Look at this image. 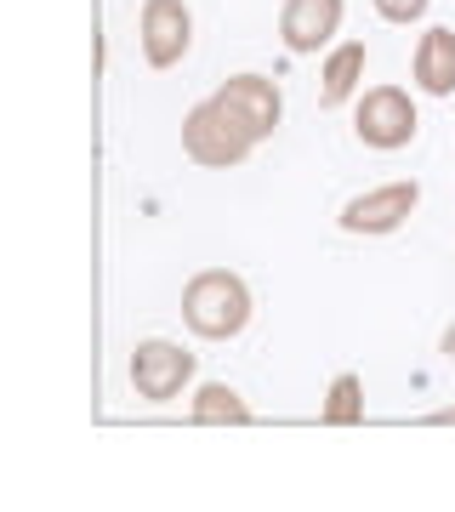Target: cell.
<instances>
[{
	"instance_id": "obj_7",
	"label": "cell",
	"mask_w": 455,
	"mask_h": 512,
	"mask_svg": "<svg viewBox=\"0 0 455 512\" xmlns=\"http://www.w3.org/2000/svg\"><path fill=\"white\" fill-rule=\"evenodd\" d=\"M211 97H217L228 114H234L239 126L251 131L256 143H262V137H273L279 114H285V97H279V86H273L268 74H228V80H222Z\"/></svg>"
},
{
	"instance_id": "obj_3",
	"label": "cell",
	"mask_w": 455,
	"mask_h": 512,
	"mask_svg": "<svg viewBox=\"0 0 455 512\" xmlns=\"http://www.w3.org/2000/svg\"><path fill=\"white\" fill-rule=\"evenodd\" d=\"M194 353L177 348V342H165V336H148L131 348V387H137V399L148 404H171L182 399V387L194 382Z\"/></svg>"
},
{
	"instance_id": "obj_6",
	"label": "cell",
	"mask_w": 455,
	"mask_h": 512,
	"mask_svg": "<svg viewBox=\"0 0 455 512\" xmlns=\"http://www.w3.org/2000/svg\"><path fill=\"white\" fill-rule=\"evenodd\" d=\"M416 205H421V183H410V177H399V183H376V188H364L359 200L342 205V228L347 234H393V228L410 222Z\"/></svg>"
},
{
	"instance_id": "obj_13",
	"label": "cell",
	"mask_w": 455,
	"mask_h": 512,
	"mask_svg": "<svg viewBox=\"0 0 455 512\" xmlns=\"http://www.w3.org/2000/svg\"><path fill=\"white\" fill-rule=\"evenodd\" d=\"M433 0H376V18L382 23H421Z\"/></svg>"
},
{
	"instance_id": "obj_4",
	"label": "cell",
	"mask_w": 455,
	"mask_h": 512,
	"mask_svg": "<svg viewBox=\"0 0 455 512\" xmlns=\"http://www.w3.org/2000/svg\"><path fill=\"white\" fill-rule=\"evenodd\" d=\"M416 126H421L416 103H410V92H399V86H376V92H364L359 109H353V131H359V143L376 148V154L410 148Z\"/></svg>"
},
{
	"instance_id": "obj_9",
	"label": "cell",
	"mask_w": 455,
	"mask_h": 512,
	"mask_svg": "<svg viewBox=\"0 0 455 512\" xmlns=\"http://www.w3.org/2000/svg\"><path fill=\"white\" fill-rule=\"evenodd\" d=\"M421 92L450 97L455 92V29H427L416 46V63H410Z\"/></svg>"
},
{
	"instance_id": "obj_1",
	"label": "cell",
	"mask_w": 455,
	"mask_h": 512,
	"mask_svg": "<svg viewBox=\"0 0 455 512\" xmlns=\"http://www.w3.org/2000/svg\"><path fill=\"white\" fill-rule=\"evenodd\" d=\"M182 325L200 342H234L251 325V285L228 268H200L182 285Z\"/></svg>"
},
{
	"instance_id": "obj_5",
	"label": "cell",
	"mask_w": 455,
	"mask_h": 512,
	"mask_svg": "<svg viewBox=\"0 0 455 512\" xmlns=\"http://www.w3.org/2000/svg\"><path fill=\"white\" fill-rule=\"evenodd\" d=\"M137 35H143V63L148 69H177L188 46H194V18H188V0H143V18H137Z\"/></svg>"
},
{
	"instance_id": "obj_11",
	"label": "cell",
	"mask_w": 455,
	"mask_h": 512,
	"mask_svg": "<svg viewBox=\"0 0 455 512\" xmlns=\"http://www.w3.org/2000/svg\"><path fill=\"white\" fill-rule=\"evenodd\" d=\"M256 410L245 399H239L228 382H205L200 393H194V410H188V421H200V427H245Z\"/></svg>"
},
{
	"instance_id": "obj_2",
	"label": "cell",
	"mask_w": 455,
	"mask_h": 512,
	"mask_svg": "<svg viewBox=\"0 0 455 512\" xmlns=\"http://www.w3.org/2000/svg\"><path fill=\"white\" fill-rule=\"evenodd\" d=\"M251 148H256V137L222 109L217 97H205V103H194L182 114V154L194 165H217V171L222 165H245Z\"/></svg>"
},
{
	"instance_id": "obj_15",
	"label": "cell",
	"mask_w": 455,
	"mask_h": 512,
	"mask_svg": "<svg viewBox=\"0 0 455 512\" xmlns=\"http://www.w3.org/2000/svg\"><path fill=\"white\" fill-rule=\"evenodd\" d=\"M427 427H455V404H450V410H433V416H427Z\"/></svg>"
},
{
	"instance_id": "obj_8",
	"label": "cell",
	"mask_w": 455,
	"mask_h": 512,
	"mask_svg": "<svg viewBox=\"0 0 455 512\" xmlns=\"http://www.w3.org/2000/svg\"><path fill=\"white\" fill-rule=\"evenodd\" d=\"M342 29V0H285L279 6V40L291 52H319Z\"/></svg>"
},
{
	"instance_id": "obj_12",
	"label": "cell",
	"mask_w": 455,
	"mask_h": 512,
	"mask_svg": "<svg viewBox=\"0 0 455 512\" xmlns=\"http://www.w3.org/2000/svg\"><path fill=\"white\" fill-rule=\"evenodd\" d=\"M319 421H330V427H359V421H364V382H359V370H342V376L330 382Z\"/></svg>"
},
{
	"instance_id": "obj_10",
	"label": "cell",
	"mask_w": 455,
	"mask_h": 512,
	"mask_svg": "<svg viewBox=\"0 0 455 512\" xmlns=\"http://www.w3.org/2000/svg\"><path fill=\"white\" fill-rule=\"evenodd\" d=\"M364 40H347V46H336V52L325 57V69H319V103L325 109H342L347 97L359 92V80H364Z\"/></svg>"
},
{
	"instance_id": "obj_14",
	"label": "cell",
	"mask_w": 455,
	"mask_h": 512,
	"mask_svg": "<svg viewBox=\"0 0 455 512\" xmlns=\"http://www.w3.org/2000/svg\"><path fill=\"white\" fill-rule=\"evenodd\" d=\"M438 353H444V359H455V325H444V336H438Z\"/></svg>"
}]
</instances>
